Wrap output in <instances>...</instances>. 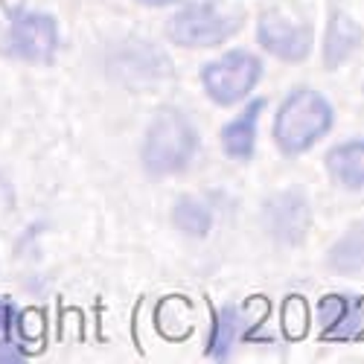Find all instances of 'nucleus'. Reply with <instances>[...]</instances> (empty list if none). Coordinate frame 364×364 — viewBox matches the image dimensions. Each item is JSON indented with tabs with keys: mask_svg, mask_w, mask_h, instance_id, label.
<instances>
[{
	"mask_svg": "<svg viewBox=\"0 0 364 364\" xmlns=\"http://www.w3.org/2000/svg\"><path fill=\"white\" fill-rule=\"evenodd\" d=\"M257 41L265 53L283 62H303L312 50V26L283 9H265L257 23Z\"/></svg>",
	"mask_w": 364,
	"mask_h": 364,
	"instance_id": "obj_5",
	"label": "nucleus"
},
{
	"mask_svg": "<svg viewBox=\"0 0 364 364\" xmlns=\"http://www.w3.org/2000/svg\"><path fill=\"white\" fill-rule=\"evenodd\" d=\"M262 216H265L268 233L274 236L280 245H300L312 225V207H309L306 193L300 187H289V190L274 193L265 201Z\"/></svg>",
	"mask_w": 364,
	"mask_h": 364,
	"instance_id": "obj_6",
	"label": "nucleus"
},
{
	"mask_svg": "<svg viewBox=\"0 0 364 364\" xmlns=\"http://www.w3.org/2000/svg\"><path fill=\"white\" fill-rule=\"evenodd\" d=\"M283 332L289 341L306 338L309 332V303L303 294H289L283 303Z\"/></svg>",
	"mask_w": 364,
	"mask_h": 364,
	"instance_id": "obj_14",
	"label": "nucleus"
},
{
	"mask_svg": "<svg viewBox=\"0 0 364 364\" xmlns=\"http://www.w3.org/2000/svg\"><path fill=\"white\" fill-rule=\"evenodd\" d=\"M265 111V100H254L245 111H242L236 119L222 129V149L225 155L233 161H248L254 158V146H257V123H259V114Z\"/></svg>",
	"mask_w": 364,
	"mask_h": 364,
	"instance_id": "obj_8",
	"label": "nucleus"
},
{
	"mask_svg": "<svg viewBox=\"0 0 364 364\" xmlns=\"http://www.w3.org/2000/svg\"><path fill=\"white\" fill-rule=\"evenodd\" d=\"M347 306H350V300L344 294H323L318 300V323H321V332L329 329V326H336L344 318Z\"/></svg>",
	"mask_w": 364,
	"mask_h": 364,
	"instance_id": "obj_16",
	"label": "nucleus"
},
{
	"mask_svg": "<svg viewBox=\"0 0 364 364\" xmlns=\"http://www.w3.org/2000/svg\"><path fill=\"white\" fill-rule=\"evenodd\" d=\"M336 114L323 94L312 87H297L286 97L274 117V140L283 155L294 158L309 151L323 134H329Z\"/></svg>",
	"mask_w": 364,
	"mask_h": 364,
	"instance_id": "obj_1",
	"label": "nucleus"
},
{
	"mask_svg": "<svg viewBox=\"0 0 364 364\" xmlns=\"http://www.w3.org/2000/svg\"><path fill=\"white\" fill-rule=\"evenodd\" d=\"M146 6H166V4H175V0H140Z\"/></svg>",
	"mask_w": 364,
	"mask_h": 364,
	"instance_id": "obj_20",
	"label": "nucleus"
},
{
	"mask_svg": "<svg viewBox=\"0 0 364 364\" xmlns=\"http://www.w3.org/2000/svg\"><path fill=\"white\" fill-rule=\"evenodd\" d=\"M9 326H12V306L6 300H0V341L9 338Z\"/></svg>",
	"mask_w": 364,
	"mask_h": 364,
	"instance_id": "obj_19",
	"label": "nucleus"
},
{
	"mask_svg": "<svg viewBox=\"0 0 364 364\" xmlns=\"http://www.w3.org/2000/svg\"><path fill=\"white\" fill-rule=\"evenodd\" d=\"M172 222L178 230H184L187 236H207L210 228H213V213H210V207L196 201V198H181L172 210Z\"/></svg>",
	"mask_w": 364,
	"mask_h": 364,
	"instance_id": "obj_12",
	"label": "nucleus"
},
{
	"mask_svg": "<svg viewBox=\"0 0 364 364\" xmlns=\"http://www.w3.org/2000/svg\"><path fill=\"white\" fill-rule=\"evenodd\" d=\"M262 79V62L248 50H230L201 68V85L216 105L228 108L245 100Z\"/></svg>",
	"mask_w": 364,
	"mask_h": 364,
	"instance_id": "obj_3",
	"label": "nucleus"
},
{
	"mask_svg": "<svg viewBox=\"0 0 364 364\" xmlns=\"http://www.w3.org/2000/svg\"><path fill=\"white\" fill-rule=\"evenodd\" d=\"M198 151V132L178 108H164L149 123L143 140V169L151 178L175 175L187 169Z\"/></svg>",
	"mask_w": 364,
	"mask_h": 364,
	"instance_id": "obj_2",
	"label": "nucleus"
},
{
	"mask_svg": "<svg viewBox=\"0 0 364 364\" xmlns=\"http://www.w3.org/2000/svg\"><path fill=\"white\" fill-rule=\"evenodd\" d=\"M364 336V297H358L355 303H350L344 318L321 332L323 341H353V338H361Z\"/></svg>",
	"mask_w": 364,
	"mask_h": 364,
	"instance_id": "obj_15",
	"label": "nucleus"
},
{
	"mask_svg": "<svg viewBox=\"0 0 364 364\" xmlns=\"http://www.w3.org/2000/svg\"><path fill=\"white\" fill-rule=\"evenodd\" d=\"M239 26V15H228L213 4H193L172 15V21L166 23V36L178 47H216L228 41Z\"/></svg>",
	"mask_w": 364,
	"mask_h": 364,
	"instance_id": "obj_4",
	"label": "nucleus"
},
{
	"mask_svg": "<svg viewBox=\"0 0 364 364\" xmlns=\"http://www.w3.org/2000/svg\"><path fill=\"white\" fill-rule=\"evenodd\" d=\"M245 306H248L254 315H251V321H248V329H242V338H245V341H257V326L268 318V300L257 294V297H251V300L245 303Z\"/></svg>",
	"mask_w": 364,
	"mask_h": 364,
	"instance_id": "obj_18",
	"label": "nucleus"
},
{
	"mask_svg": "<svg viewBox=\"0 0 364 364\" xmlns=\"http://www.w3.org/2000/svg\"><path fill=\"white\" fill-rule=\"evenodd\" d=\"M326 172L347 190L364 187V140H350L326 155Z\"/></svg>",
	"mask_w": 364,
	"mask_h": 364,
	"instance_id": "obj_9",
	"label": "nucleus"
},
{
	"mask_svg": "<svg viewBox=\"0 0 364 364\" xmlns=\"http://www.w3.org/2000/svg\"><path fill=\"white\" fill-rule=\"evenodd\" d=\"M329 265L341 274H355L364 271V222L350 228L329 251Z\"/></svg>",
	"mask_w": 364,
	"mask_h": 364,
	"instance_id": "obj_11",
	"label": "nucleus"
},
{
	"mask_svg": "<svg viewBox=\"0 0 364 364\" xmlns=\"http://www.w3.org/2000/svg\"><path fill=\"white\" fill-rule=\"evenodd\" d=\"M44 329H47V323H44V312H38V309H26V312H21V318H18V332H21V338H23V341H29V344H41V341H44Z\"/></svg>",
	"mask_w": 364,
	"mask_h": 364,
	"instance_id": "obj_17",
	"label": "nucleus"
},
{
	"mask_svg": "<svg viewBox=\"0 0 364 364\" xmlns=\"http://www.w3.org/2000/svg\"><path fill=\"white\" fill-rule=\"evenodd\" d=\"M9 50L12 55L33 65H47L58 50V26L44 12H26L15 18L9 29Z\"/></svg>",
	"mask_w": 364,
	"mask_h": 364,
	"instance_id": "obj_7",
	"label": "nucleus"
},
{
	"mask_svg": "<svg viewBox=\"0 0 364 364\" xmlns=\"http://www.w3.org/2000/svg\"><path fill=\"white\" fill-rule=\"evenodd\" d=\"M361 41V26L344 15V12H336L329 21V29H326V44H323V62L326 68H338L344 58L358 47Z\"/></svg>",
	"mask_w": 364,
	"mask_h": 364,
	"instance_id": "obj_10",
	"label": "nucleus"
},
{
	"mask_svg": "<svg viewBox=\"0 0 364 364\" xmlns=\"http://www.w3.org/2000/svg\"><path fill=\"white\" fill-rule=\"evenodd\" d=\"M236 332H239V312H236V306H225L213 321V332H210V341H207V355L225 361L230 355V344L236 338Z\"/></svg>",
	"mask_w": 364,
	"mask_h": 364,
	"instance_id": "obj_13",
	"label": "nucleus"
}]
</instances>
